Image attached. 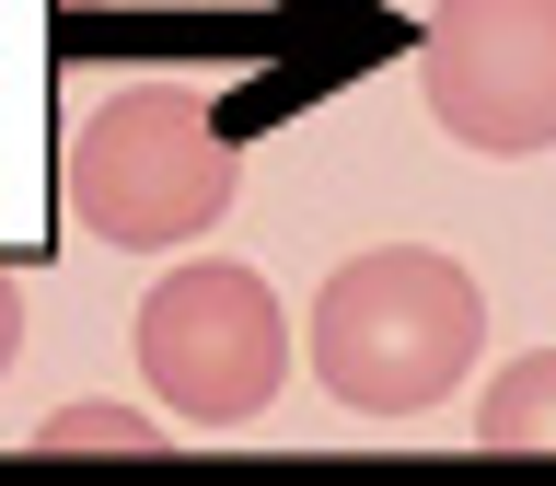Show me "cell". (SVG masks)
Here are the masks:
<instances>
[{
  "label": "cell",
  "instance_id": "1",
  "mask_svg": "<svg viewBox=\"0 0 556 486\" xmlns=\"http://www.w3.org/2000/svg\"><path fill=\"white\" fill-rule=\"evenodd\" d=\"M313 382L348 417H429L486 347V290L429 243H371L313 290Z\"/></svg>",
  "mask_w": 556,
  "mask_h": 486
},
{
  "label": "cell",
  "instance_id": "2",
  "mask_svg": "<svg viewBox=\"0 0 556 486\" xmlns=\"http://www.w3.org/2000/svg\"><path fill=\"white\" fill-rule=\"evenodd\" d=\"M232 186H243L232 116L208 93H186V81H128L70 128V220L93 243H116V255L208 243Z\"/></svg>",
  "mask_w": 556,
  "mask_h": 486
},
{
  "label": "cell",
  "instance_id": "3",
  "mask_svg": "<svg viewBox=\"0 0 556 486\" xmlns=\"http://www.w3.org/2000/svg\"><path fill=\"white\" fill-rule=\"evenodd\" d=\"M139 371L186 429H243V417L278 406L290 382V324H278V290L232 255H198L174 267L151 302H139Z\"/></svg>",
  "mask_w": 556,
  "mask_h": 486
},
{
  "label": "cell",
  "instance_id": "4",
  "mask_svg": "<svg viewBox=\"0 0 556 486\" xmlns=\"http://www.w3.org/2000/svg\"><path fill=\"white\" fill-rule=\"evenodd\" d=\"M417 93L441 139L486 163L556 151V0H441L417 35Z\"/></svg>",
  "mask_w": 556,
  "mask_h": 486
},
{
  "label": "cell",
  "instance_id": "5",
  "mask_svg": "<svg viewBox=\"0 0 556 486\" xmlns=\"http://www.w3.org/2000/svg\"><path fill=\"white\" fill-rule=\"evenodd\" d=\"M476 451H556V347L510 359L476 406Z\"/></svg>",
  "mask_w": 556,
  "mask_h": 486
},
{
  "label": "cell",
  "instance_id": "6",
  "mask_svg": "<svg viewBox=\"0 0 556 486\" xmlns=\"http://www.w3.org/2000/svg\"><path fill=\"white\" fill-rule=\"evenodd\" d=\"M35 451H163V429L128 417V406H59L35 429Z\"/></svg>",
  "mask_w": 556,
  "mask_h": 486
},
{
  "label": "cell",
  "instance_id": "7",
  "mask_svg": "<svg viewBox=\"0 0 556 486\" xmlns=\"http://www.w3.org/2000/svg\"><path fill=\"white\" fill-rule=\"evenodd\" d=\"M12 359H24V278L0 267V371H12Z\"/></svg>",
  "mask_w": 556,
  "mask_h": 486
}]
</instances>
